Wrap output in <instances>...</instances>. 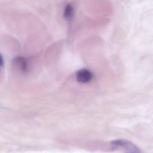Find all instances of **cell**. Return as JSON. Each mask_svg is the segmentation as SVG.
Wrapping results in <instances>:
<instances>
[{"mask_svg": "<svg viewBox=\"0 0 153 153\" xmlns=\"http://www.w3.org/2000/svg\"><path fill=\"white\" fill-rule=\"evenodd\" d=\"M15 65L22 73H26L28 71V63L25 58L18 57L14 60Z\"/></svg>", "mask_w": 153, "mask_h": 153, "instance_id": "3", "label": "cell"}, {"mask_svg": "<svg viewBox=\"0 0 153 153\" xmlns=\"http://www.w3.org/2000/svg\"><path fill=\"white\" fill-rule=\"evenodd\" d=\"M1 61H0V64H1V67H2L3 66V64H4V60H3V57H2V55L1 56Z\"/></svg>", "mask_w": 153, "mask_h": 153, "instance_id": "5", "label": "cell"}, {"mask_svg": "<svg viewBox=\"0 0 153 153\" xmlns=\"http://www.w3.org/2000/svg\"><path fill=\"white\" fill-rule=\"evenodd\" d=\"M111 146L113 149H120L124 153H142L138 147L128 140L124 139H118L111 142Z\"/></svg>", "mask_w": 153, "mask_h": 153, "instance_id": "1", "label": "cell"}, {"mask_svg": "<svg viewBox=\"0 0 153 153\" xmlns=\"http://www.w3.org/2000/svg\"><path fill=\"white\" fill-rule=\"evenodd\" d=\"M74 13L73 7L70 4H68L66 6L64 10L63 16L64 18L67 20H70L72 18Z\"/></svg>", "mask_w": 153, "mask_h": 153, "instance_id": "4", "label": "cell"}, {"mask_svg": "<svg viewBox=\"0 0 153 153\" xmlns=\"http://www.w3.org/2000/svg\"><path fill=\"white\" fill-rule=\"evenodd\" d=\"M93 78V74L90 71L87 69H81L76 74V79L79 82L86 83L90 81Z\"/></svg>", "mask_w": 153, "mask_h": 153, "instance_id": "2", "label": "cell"}]
</instances>
